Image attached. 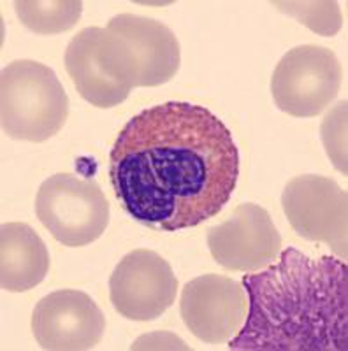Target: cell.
<instances>
[{"label":"cell","mask_w":348,"mask_h":351,"mask_svg":"<svg viewBox=\"0 0 348 351\" xmlns=\"http://www.w3.org/2000/svg\"><path fill=\"white\" fill-rule=\"evenodd\" d=\"M99 60L108 76L130 90L161 86L176 76L181 48L162 21L124 12L100 30Z\"/></svg>","instance_id":"3"},{"label":"cell","mask_w":348,"mask_h":351,"mask_svg":"<svg viewBox=\"0 0 348 351\" xmlns=\"http://www.w3.org/2000/svg\"><path fill=\"white\" fill-rule=\"evenodd\" d=\"M272 5L321 36L332 37L340 32L341 11L336 2H272Z\"/></svg>","instance_id":"15"},{"label":"cell","mask_w":348,"mask_h":351,"mask_svg":"<svg viewBox=\"0 0 348 351\" xmlns=\"http://www.w3.org/2000/svg\"><path fill=\"white\" fill-rule=\"evenodd\" d=\"M243 287L248 313L232 351H347L348 269L334 256L310 258L296 247L280 253Z\"/></svg>","instance_id":"2"},{"label":"cell","mask_w":348,"mask_h":351,"mask_svg":"<svg viewBox=\"0 0 348 351\" xmlns=\"http://www.w3.org/2000/svg\"><path fill=\"white\" fill-rule=\"evenodd\" d=\"M347 100L338 102L322 120L321 136L332 165L347 176Z\"/></svg>","instance_id":"16"},{"label":"cell","mask_w":348,"mask_h":351,"mask_svg":"<svg viewBox=\"0 0 348 351\" xmlns=\"http://www.w3.org/2000/svg\"><path fill=\"white\" fill-rule=\"evenodd\" d=\"M213 260L227 271L257 272L281 253V236L264 208L246 202L237 206L224 223L208 230Z\"/></svg>","instance_id":"10"},{"label":"cell","mask_w":348,"mask_h":351,"mask_svg":"<svg viewBox=\"0 0 348 351\" xmlns=\"http://www.w3.org/2000/svg\"><path fill=\"white\" fill-rule=\"evenodd\" d=\"M109 176L128 216L176 232L213 218L231 200L240 153L209 109L164 102L125 123L109 155Z\"/></svg>","instance_id":"1"},{"label":"cell","mask_w":348,"mask_h":351,"mask_svg":"<svg viewBox=\"0 0 348 351\" xmlns=\"http://www.w3.org/2000/svg\"><path fill=\"white\" fill-rule=\"evenodd\" d=\"M183 324L197 339L208 344L229 343L240 334L248 295L243 283L218 274H205L188 281L181 290Z\"/></svg>","instance_id":"9"},{"label":"cell","mask_w":348,"mask_h":351,"mask_svg":"<svg viewBox=\"0 0 348 351\" xmlns=\"http://www.w3.org/2000/svg\"><path fill=\"white\" fill-rule=\"evenodd\" d=\"M106 318L81 290H56L34 307L32 332L43 350H92L104 337Z\"/></svg>","instance_id":"11"},{"label":"cell","mask_w":348,"mask_h":351,"mask_svg":"<svg viewBox=\"0 0 348 351\" xmlns=\"http://www.w3.org/2000/svg\"><path fill=\"white\" fill-rule=\"evenodd\" d=\"M14 12L23 27L39 36H55L76 27L83 12L80 0H20L14 2Z\"/></svg>","instance_id":"14"},{"label":"cell","mask_w":348,"mask_h":351,"mask_svg":"<svg viewBox=\"0 0 348 351\" xmlns=\"http://www.w3.org/2000/svg\"><path fill=\"white\" fill-rule=\"evenodd\" d=\"M36 215L58 243L81 247L106 232L109 204L95 181L62 172L49 176L39 186Z\"/></svg>","instance_id":"5"},{"label":"cell","mask_w":348,"mask_h":351,"mask_svg":"<svg viewBox=\"0 0 348 351\" xmlns=\"http://www.w3.org/2000/svg\"><path fill=\"white\" fill-rule=\"evenodd\" d=\"M100 27H86L69 40L65 48V71L78 93L89 104L109 109L125 102L130 88L108 76L99 60Z\"/></svg>","instance_id":"12"},{"label":"cell","mask_w":348,"mask_h":351,"mask_svg":"<svg viewBox=\"0 0 348 351\" xmlns=\"http://www.w3.org/2000/svg\"><path fill=\"white\" fill-rule=\"evenodd\" d=\"M69 97L53 69L37 60H14L0 76V120L9 137L45 143L62 130Z\"/></svg>","instance_id":"4"},{"label":"cell","mask_w":348,"mask_h":351,"mask_svg":"<svg viewBox=\"0 0 348 351\" xmlns=\"http://www.w3.org/2000/svg\"><path fill=\"white\" fill-rule=\"evenodd\" d=\"M341 64L324 46L304 44L281 56L271 77L278 109L296 118H313L329 108L341 88Z\"/></svg>","instance_id":"6"},{"label":"cell","mask_w":348,"mask_h":351,"mask_svg":"<svg viewBox=\"0 0 348 351\" xmlns=\"http://www.w3.org/2000/svg\"><path fill=\"white\" fill-rule=\"evenodd\" d=\"M49 253L45 241L28 223H4L0 228V287L21 293L45 281Z\"/></svg>","instance_id":"13"},{"label":"cell","mask_w":348,"mask_h":351,"mask_svg":"<svg viewBox=\"0 0 348 351\" xmlns=\"http://www.w3.org/2000/svg\"><path fill=\"white\" fill-rule=\"evenodd\" d=\"M178 295V278L164 256L134 250L118 262L109 278V299L118 315L152 322L164 315Z\"/></svg>","instance_id":"8"},{"label":"cell","mask_w":348,"mask_h":351,"mask_svg":"<svg viewBox=\"0 0 348 351\" xmlns=\"http://www.w3.org/2000/svg\"><path fill=\"white\" fill-rule=\"evenodd\" d=\"M281 206L303 239L327 244L338 258L347 260L348 197L336 181L318 174L296 176L281 193Z\"/></svg>","instance_id":"7"}]
</instances>
